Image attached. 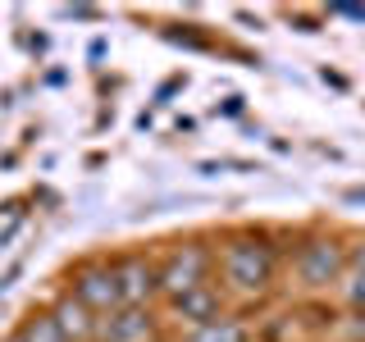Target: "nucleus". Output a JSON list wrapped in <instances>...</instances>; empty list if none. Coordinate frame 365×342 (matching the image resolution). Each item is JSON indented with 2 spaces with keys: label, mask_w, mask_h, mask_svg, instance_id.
I'll return each mask as SVG.
<instances>
[{
  "label": "nucleus",
  "mask_w": 365,
  "mask_h": 342,
  "mask_svg": "<svg viewBox=\"0 0 365 342\" xmlns=\"http://www.w3.org/2000/svg\"><path fill=\"white\" fill-rule=\"evenodd\" d=\"M274 269H279V260H274L269 247H256V242H233L224 251V283H233L237 292H256L265 288L274 279Z\"/></svg>",
  "instance_id": "f257e3e1"
},
{
  "label": "nucleus",
  "mask_w": 365,
  "mask_h": 342,
  "mask_svg": "<svg viewBox=\"0 0 365 342\" xmlns=\"http://www.w3.org/2000/svg\"><path fill=\"white\" fill-rule=\"evenodd\" d=\"M205 274H210V251L205 247H182L165 260V269H155V283L165 288L169 296H182L192 288H201Z\"/></svg>",
  "instance_id": "f03ea898"
},
{
  "label": "nucleus",
  "mask_w": 365,
  "mask_h": 342,
  "mask_svg": "<svg viewBox=\"0 0 365 342\" xmlns=\"http://www.w3.org/2000/svg\"><path fill=\"white\" fill-rule=\"evenodd\" d=\"M73 301L87 306L91 315H110L119 306V283H114V269H83L73 283Z\"/></svg>",
  "instance_id": "7ed1b4c3"
},
{
  "label": "nucleus",
  "mask_w": 365,
  "mask_h": 342,
  "mask_svg": "<svg viewBox=\"0 0 365 342\" xmlns=\"http://www.w3.org/2000/svg\"><path fill=\"white\" fill-rule=\"evenodd\" d=\"M342 265H347L342 247L315 242V247H306V251H302V283H306V288H324V283H338V279H342Z\"/></svg>",
  "instance_id": "20e7f679"
},
{
  "label": "nucleus",
  "mask_w": 365,
  "mask_h": 342,
  "mask_svg": "<svg viewBox=\"0 0 365 342\" xmlns=\"http://www.w3.org/2000/svg\"><path fill=\"white\" fill-rule=\"evenodd\" d=\"M114 283H119V306H142L155 288V269L146 260H128L114 269Z\"/></svg>",
  "instance_id": "39448f33"
},
{
  "label": "nucleus",
  "mask_w": 365,
  "mask_h": 342,
  "mask_svg": "<svg viewBox=\"0 0 365 342\" xmlns=\"http://www.w3.org/2000/svg\"><path fill=\"white\" fill-rule=\"evenodd\" d=\"M51 315H55V324H60L64 342H91L96 338V315H91L87 306H78L73 296H60Z\"/></svg>",
  "instance_id": "423d86ee"
},
{
  "label": "nucleus",
  "mask_w": 365,
  "mask_h": 342,
  "mask_svg": "<svg viewBox=\"0 0 365 342\" xmlns=\"http://www.w3.org/2000/svg\"><path fill=\"white\" fill-rule=\"evenodd\" d=\"M247 338H251V328L242 319H210V324L192 328L187 342H247Z\"/></svg>",
  "instance_id": "0eeeda50"
},
{
  "label": "nucleus",
  "mask_w": 365,
  "mask_h": 342,
  "mask_svg": "<svg viewBox=\"0 0 365 342\" xmlns=\"http://www.w3.org/2000/svg\"><path fill=\"white\" fill-rule=\"evenodd\" d=\"M14 333H19L23 342H64V333H60V324H55V315H51V311H46V315H32V319H23Z\"/></svg>",
  "instance_id": "6e6552de"
}]
</instances>
